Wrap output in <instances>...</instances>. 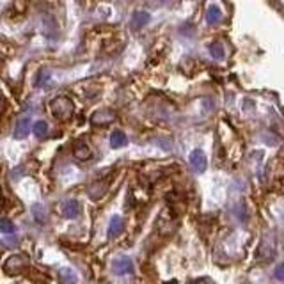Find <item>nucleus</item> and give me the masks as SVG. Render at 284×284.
Masks as SVG:
<instances>
[{
	"label": "nucleus",
	"mask_w": 284,
	"mask_h": 284,
	"mask_svg": "<svg viewBox=\"0 0 284 284\" xmlns=\"http://www.w3.org/2000/svg\"><path fill=\"white\" fill-rule=\"evenodd\" d=\"M73 155H75V158L77 160H89L91 156H93V151H91V148H89L85 142H77L75 144V148H73Z\"/></svg>",
	"instance_id": "8"
},
{
	"label": "nucleus",
	"mask_w": 284,
	"mask_h": 284,
	"mask_svg": "<svg viewBox=\"0 0 284 284\" xmlns=\"http://www.w3.org/2000/svg\"><path fill=\"white\" fill-rule=\"evenodd\" d=\"M61 212L66 218H77L80 215V212H82L80 210V202L75 201V199H67V201L62 202Z\"/></svg>",
	"instance_id": "5"
},
{
	"label": "nucleus",
	"mask_w": 284,
	"mask_h": 284,
	"mask_svg": "<svg viewBox=\"0 0 284 284\" xmlns=\"http://www.w3.org/2000/svg\"><path fill=\"white\" fill-rule=\"evenodd\" d=\"M274 275H275V279L277 281H284V263L277 265L274 270Z\"/></svg>",
	"instance_id": "19"
},
{
	"label": "nucleus",
	"mask_w": 284,
	"mask_h": 284,
	"mask_svg": "<svg viewBox=\"0 0 284 284\" xmlns=\"http://www.w3.org/2000/svg\"><path fill=\"white\" fill-rule=\"evenodd\" d=\"M27 265H29V261H27L25 256L15 254V256H11V258L5 259V263L2 265V270H4V274L15 277V275H20L21 272L27 268Z\"/></svg>",
	"instance_id": "2"
},
{
	"label": "nucleus",
	"mask_w": 284,
	"mask_h": 284,
	"mask_svg": "<svg viewBox=\"0 0 284 284\" xmlns=\"http://www.w3.org/2000/svg\"><path fill=\"white\" fill-rule=\"evenodd\" d=\"M148 21H150V15L144 13V11H139V13H135L134 18H132V29H134V31H139V29H142Z\"/></svg>",
	"instance_id": "12"
},
{
	"label": "nucleus",
	"mask_w": 284,
	"mask_h": 284,
	"mask_svg": "<svg viewBox=\"0 0 284 284\" xmlns=\"http://www.w3.org/2000/svg\"><path fill=\"white\" fill-rule=\"evenodd\" d=\"M59 279L62 281L64 284H77L78 283V275L75 270L71 268H61L59 270Z\"/></svg>",
	"instance_id": "11"
},
{
	"label": "nucleus",
	"mask_w": 284,
	"mask_h": 284,
	"mask_svg": "<svg viewBox=\"0 0 284 284\" xmlns=\"http://www.w3.org/2000/svg\"><path fill=\"white\" fill-rule=\"evenodd\" d=\"M2 206H4V201H2V197H0V210H2Z\"/></svg>",
	"instance_id": "22"
},
{
	"label": "nucleus",
	"mask_w": 284,
	"mask_h": 284,
	"mask_svg": "<svg viewBox=\"0 0 284 284\" xmlns=\"http://www.w3.org/2000/svg\"><path fill=\"white\" fill-rule=\"evenodd\" d=\"M48 80H50V75H48V73H41V75H39V78L36 80V85L39 87V85H43V84H47Z\"/></svg>",
	"instance_id": "20"
},
{
	"label": "nucleus",
	"mask_w": 284,
	"mask_h": 284,
	"mask_svg": "<svg viewBox=\"0 0 284 284\" xmlns=\"http://www.w3.org/2000/svg\"><path fill=\"white\" fill-rule=\"evenodd\" d=\"M4 66V55H2V53H0V67Z\"/></svg>",
	"instance_id": "21"
},
{
	"label": "nucleus",
	"mask_w": 284,
	"mask_h": 284,
	"mask_svg": "<svg viewBox=\"0 0 284 284\" xmlns=\"http://www.w3.org/2000/svg\"><path fill=\"white\" fill-rule=\"evenodd\" d=\"M32 215L37 220V224H45V220H47V215H45V210H43L41 204H34L32 206Z\"/></svg>",
	"instance_id": "17"
},
{
	"label": "nucleus",
	"mask_w": 284,
	"mask_h": 284,
	"mask_svg": "<svg viewBox=\"0 0 284 284\" xmlns=\"http://www.w3.org/2000/svg\"><path fill=\"white\" fill-rule=\"evenodd\" d=\"M109 186H110V178L94 181V183H91V185L87 186L89 197H91L93 201H98V199H101V197H103L105 194L109 192Z\"/></svg>",
	"instance_id": "3"
},
{
	"label": "nucleus",
	"mask_w": 284,
	"mask_h": 284,
	"mask_svg": "<svg viewBox=\"0 0 284 284\" xmlns=\"http://www.w3.org/2000/svg\"><path fill=\"white\" fill-rule=\"evenodd\" d=\"M123 229H124V222L119 215H116V217L110 218V224H109V236L110 238L119 236V234L123 233Z\"/></svg>",
	"instance_id": "10"
},
{
	"label": "nucleus",
	"mask_w": 284,
	"mask_h": 284,
	"mask_svg": "<svg viewBox=\"0 0 284 284\" xmlns=\"http://www.w3.org/2000/svg\"><path fill=\"white\" fill-rule=\"evenodd\" d=\"M162 2H167V0H162Z\"/></svg>",
	"instance_id": "23"
},
{
	"label": "nucleus",
	"mask_w": 284,
	"mask_h": 284,
	"mask_svg": "<svg viewBox=\"0 0 284 284\" xmlns=\"http://www.w3.org/2000/svg\"><path fill=\"white\" fill-rule=\"evenodd\" d=\"M50 110L52 114L55 116L57 119H62V121H66L73 116V101L67 96H57V98L52 100V103H50Z\"/></svg>",
	"instance_id": "1"
},
{
	"label": "nucleus",
	"mask_w": 284,
	"mask_h": 284,
	"mask_svg": "<svg viewBox=\"0 0 284 284\" xmlns=\"http://www.w3.org/2000/svg\"><path fill=\"white\" fill-rule=\"evenodd\" d=\"M114 272H116L117 275L132 274V272H134V261H132L130 258H126V256L119 258L117 261H116V265H114Z\"/></svg>",
	"instance_id": "7"
},
{
	"label": "nucleus",
	"mask_w": 284,
	"mask_h": 284,
	"mask_svg": "<svg viewBox=\"0 0 284 284\" xmlns=\"http://www.w3.org/2000/svg\"><path fill=\"white\" fill-rule=\"evenodd\" d=\"M210 53H212V57L215 59V61H222L224 57H226L224 47L220 45V43H212V45H210Z\"/></svg>",
	"instance_id": "14"
},
{
	"label": "nucleus",
	"mask_w": 284,
	"mask_h": 284,
	"mask_svg": "<svg viewBox=\"0 0 284 284\" xmlns=\"http://www.w3.org/2000/svg\"><path fill=\"white\" fill-rule=\"evenodd\" d=\"M206 18H208V23L210 25H215V23H218L220 21V18H222V13L215 7V5H212L210 9H208V13H206Z\"/></svg>",
	"instance_id": "15"
},
{
	"label": "nucleus",
	"mask_w": 284,
	"mask_h": 284,
	"mask_svg": "<svg viewBox=\"0 0 284 284\" xmlns=\"http://www.w3.org/2000/svg\"><path fill=\"white\" fill-rule=\"evenodd\" d=\"M32 132H34L36 137H45L48 132V124L45 123V121H36L34 126H32Z\"/></svg>",
	"instance_id": "16"
},
{
	"label": "nucleus",
	"mask_w": 284,
	"mask_h": 284,
	"mask_svg": "<svg viewBox=\"0 0 284 284\" xmlns=\"http://www.w3.org/2000/svg\"><path fill=\"white\" fill-rule=\"evenodd\" d=\"M190 166L196 172H202V170L206 169L208 166L206 156H204V153L201 150H194L190 153Z\"/></svg>",
	"instance_id": "6"
},
{
	"label": "nucleus",
	"mask_w": 284,
	"mask_h": 284,
	"mask_svg": "<svg viewBox=\"0 0 284 284\" xmlns=\"http://www.w3.org/2000/svg\"><path fill=\"white\" fill-rule=\"evenodd\" d=\"M29 130H31V117H21L15 128V139H25L29 135Z\"/></svg>",
	"instance_id": "9"
},
{
	"label": "nucleus",
	"mask_w": 284,
	"mask_h": 284,
	"mask_svg": "<svg viewBox=\"0 0 284 284\" xmlns=\"http://www.w3.org/2000/svg\"><path fill=\"white\" fill-rule=\"evenodd\" d=\"M15 231H16V227L11 220H7V218H2V220H0V233H4V234H13Z\"/></svg>",
	"instance_id": "18"
},
{
	"label": "nucleus",
	"mask_w": 284,
	"mask_h": 284,
	"mask_svg": "<svg viewBox=\"0 0 284 284\" xmlns=\"http://www.w3.org/2000/svg\"><path fill=\"white\" fill-rule=\"evenodd\" d=\"M116 121V112L110 109H100L91 116V123L94 126H107Z\"/></svg>",
	"instance_id": "4"
},
{
	"label": "nucleus",
	"mask_w": 284,
	"mask_h": 284,
	"mask_svg": "<svg viewBox=\"0 0 284 284\" xmlns=\"http://www.w3.org/2000/svg\"><path fill=\"white\" fill-rule=\"evenodd\" d=\"M126 142H128V139H126V135H124V132H121V130H116V132H112V135H110V146L112 148H123V146H126Z\"/></svg>",
	"instance_id": "13"
}]
</instances>
